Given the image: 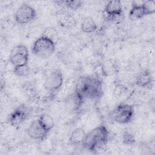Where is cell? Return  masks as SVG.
<instances>
[{
    "mask_svg": "<svg viewBox=\"0 0 155 155\" xmlns=\"http://www.w3.org/2000/svg\"><path fill=\"white\" fill-rule=\"evenodd\" d=\"M84 99H96L102 94V82L97 76H81L76 84L75 90Z\"/></svg>",
    "mask_w": 155,
    "mask_h": 155,
    "instance_id": "1",
    "label": "cell"
},
{
    "mask_svg": "<svg viewBox=\"0 0 155 155\" xmlns=\"http://www.w3.org/2000/svg\"><path fill=\"white\" fill-rule=\"evenodd\" d=\"M27 132L28 136L35 140H43L48 133V131L41 125L38 119L33 121L30 124Z\"/></svg>",
    "mask_w": 155,
    "mask_h": 155,
    "instance_id": "9",
    "label": "cell"
},
{
    "mask_svg": "<svg viewBox=\"0 0 155 155\" xmlns=\"http://www.w3.org/2000/svg\"><path fill=\"white\" fill-rule=\"evenodd\" d=\"M153 82V77L151 71L148 70L141 71L136 78L135 83L137 86L141 88L151 87Z\"/></svg>",
    "mask_w": 155,
    "mask_h": 155,
    "instance_id": "11",
    "label": "cell"
},
{
    "mask_svg": "<svg viewBox=\"0 0 155 155\" xmlns=\"http://www.w3.org/2000/svg\"><path fill=\"white\" fill-rule=\"evenodd\" d=\"M106 19L113 23H119L123 21L125 19V15L124 11L117 13H114L110 15H107Z\"/></svg>",
    "mask_w": 155,
    "mask_h": 155,
    "instance_id": "21",
    "label": "cell"
},
{
    "mask_svg": "<svg viewBox=\"0 0 155 155\" xmlns=\"http://www.w3.org/2000/svg\"><path fill=\"white\" fill-rule=\"evenodd\" d=\"M41 36L47 38L53 42L55 45H56L59 40V35L58 31L54 28L51 27H47L42 32Z\"/></svg>",
    "mask_w": 155,
    "mask_h": 155,
    "instance_id": "17",
    "label": "cell"
},
{
    "mask_svg": "<svg viewBox=\"0 0 155 155\" xmlns=\"http://www.w3.org/2000/svg\"><path fill=\"white\" fill-rule=\"evenodd\" d=\"M134 116L133 107L128 104H119L110 113V118L114 122L125 124L130 122Z\"/></svg>",
    "mask_w": 155,
    "mask_h": 155,
    "instance_id": "4",
    "label": "cell"
},
{
    "mask_svg": "<svg viewBox=\"0 0 155 155\" xmlns=\"http://www.w3.org/2000/svg\"><path fill=\"white\" fill-rule=\"evenodd\" d=\"M29 53L27 47L23 44L15 46L12 48L10 54V62L14 67L27 64Z\"/></svg>",
    "mask_w": 155,
    "mask_h": 155,
    "instance_id": "5",
    "label": "cell"
},
{
    "mask_svg": "<svg viewBox=\"0 0 155 155\" xmlns=\"http://www.w3.org/2000/svg\"><path fill=\"white\" fill-rule=\"evenodd\" d=\"M142 6L143 9L145 16L153 15L155 12V2L153 0L143 1Z\"/></svg>",
    "mask_w": 155,
    "mask_h": 155,
    "instance_id": "19",
    "label": "cell"
},
{
    "mask_svg": "<svg viewBox=\"0 0 155 155\" xmlns=\"http://www.w3.org/2000/svg\"><path fill=\"white\" fill-rule=\"evenodd\" d=\"M144 16L145 15L142 4H138L136 2H133L128 14L129 19L131 21H136L140 19Z\"/></svg>",
    "mask_w": 155,
    "mask_h": 155,
    "instance_id": "12",
    "label": "cell"
},
{
    "mask_svg": "<svg viewBox=\"0 0 155 155\" xmlns=\"http://www.w3.org/2000/svg\"><path fill=\"white\" fill-rule=\"evenodd\" d=\"M39 122L41 125L47 131L51 130L54 126V122L51 116L47 114H42L40 116L38 119Z\"/></svg>",
    "mask_w": 155,
    "mask_h": 155,
    "instance_id": "16",
    "label": "cell"
},
{
    "mask_svg": "<svg viewBox=\"0 0 155 155\" xmlns=\"http://www.w3.org/2000/svg\"><path fill=\"white\" fill-rule=\"evenodd\" d=\"M36 16L35 8L27 4H23L15 12V19L19 24H27L34 20Z\"/></svg>",
    "mask_w": 155,
    "mask_h": 155,
    "instance_id": "6",
    "label": "cell"
},
{
    "mask_svg": "<svg viewBox=\"0 0 155 155\" xmlns=\"http://www.w3.org/2000/svg\"><path fill=\"white\" fill-rule=\"evenodd\" d=\"M65 5L69 8L73 10H76L79 8L82 5L83 2L81 1H75V0H67L63 2Z\"/></svg>",
    "mask_w": 155,
    "mask_h": 155,
    "instance_id": "22",
    "label": "cell"
},
{
    "mask_svg": "<svg viewBox=\"0 0 155 155\" xmlns=\"http://www.w3.org/2000/svg\"><path fill=\"white\" fill-rule=\"evenodd\" d=\"M108 138V130L104 125H101L86 134L81 144L85 149L97 153V151L102 149L107 144Z\"/></svg>",
    "mask_w": 155,
    "mask_h": 155,
    "instance_id": "2",
    "label": "cell"
},
{
    "mask_svg": "<svg viewBox=\"0 0 155 155\" xmlns=\"http://www.w3.org/2000/svg\"><path fill=\"white\" fill-rule=\"evenodd\" d=\"M85 135L86 133L82 128H77L74 131H73V132L70 134L69 141L73 145L82 143Z\"/></svg>",
    "mask_w": 155,
    "mask_h": 155,
    "instance_id": "15",
    "label": "cell"
},
{
    "mask_svg": "<svg viewBox=\"0 0 155 155\" xmlns=\"http://www.w3.org/2000/svg\"><path fill=\"white\" fill-rule=\"evenodd\" d=\"M122 11V3L119 0L108 1L104 8V12L107 15L117 13Z\"/></svg>",
    "mask_w": 155,
    "mask_h": 155,
    "instance_id": "14",
    "label": "cell"
},
{
    "mask_svg": "<svg viewBox=\"0 0 155 155\" xmlns=\"http://www.w3.org/2000/svg\"><path fill=\"white\" fill-rule=\"evenodd\" d=\"M101 65L102 72L103 76H108L115 73L116 68L114 65V63L111 60H108Z\"/></svg>",
    "mask_w": 155,
    "mask_h": 155,
    "instance_id": "18",
    "label": "cell"
},
{
    "mask_svg": "<svg viewBox=\"0 0 155 155\" xmlns=\"http://www.w3.org/2000/svg\"><path fill=\"white\" fill-rule=\"evenodd\" d=\"M97 26L94 20L90 16L85 17L82 21L81 25V30L86 33H91L97 30Z\"/></svg>",
    "mask_w": 155,
    "mask_h": 155,
    "instance_id": "13",
    "label": "cell"
},
{
    "mask_svg": "<svg viewBox=\"0 0 155 155\" xmlns=\"http://www.w3.org/2000/svg\"><path fill=\"white\" fill-rule=\"evenodd\" d=\"M64 81L63 74L59 70H56L50 73L47 77L44 86L49 91L58 90L62 85Z\"/></svg>",
    "mask_w": 155,
    "mask_h": 155,
    "instance_id": "8",
    "label": "cell"
},
{
    "mask_svg": "<svg viewBox=\"0 0 155 155\" xmlns=\"http://www.w3.org/2000/svg\"><path fill=\"white\" fill-rule=\"evenodd\" d=\"M123 143L128 145H131L135 143V138L133 134H131L128 131H125L123 137H122Z\"/></svg>",
    "mask_w": 155,
    "mask_h": 155,
    "instance_id": "23",
    "label": "cell"
},
{
    "mask_svg": "<svg viewBox=\"0 0 155 155\" xmlns=\"http://www.w3.org/2000/svg\"><path fill=\"white\" fill-rule=\"evenodd\" d=\"M13 73L19 77L27 76L30 73V67L28 64L14 67Z\"/></svg>",
    "mask_w": 155,
    "mask_h": 155,
    "instance_id": "20",
    "label": "cell"
},
{
    "mask_svg": "<svg viewBox=\"0 0 155 155\" xmlns=\"http://www.w3.org/2000/svg\"><path fill=\"white\" fill-rule=\"evenodd\" d=\"M55 48L56 45L53 42L45 37L41 36L33 44L31 52L38 58L47 59L54 53Z\"/></svg>",
    "mask_w": 155,
    "mask_h": 155,
    "instance_id": "3",
    "label": "cell"
},
{
    "mask_svg": "<svg viewBox=\"0 0 155 155\" xmlns=\"http://www.w3.org/2000/svg\"><path fill=\"white\" fill-rule=\"evenodd\" d=\"M84 101V97L78 92L74 91L66 97L64 100V105L68 110L76 111L82 107Z\"/></svg>",
    "mask_w": 155,
    "mask_h": 155,
    "instance_id": "10",
    "label": "cell"
},
{
    "mask_svg": "<svg viewBox=\"0 0 155 155\" xmlns=\"http://www.w3.org/2000/svg\"><path fill=\"white\" fill-rule=\"evenodd\" d=\"M29 115V109L25 105L16 108L8 116V123L12 126L16 127L22 124Z\"/></svg>",
    "mask_w": 155,
    "mask_h": 155,
    "instance_id": "7",
    "label": "cell"
}]
</instances>
